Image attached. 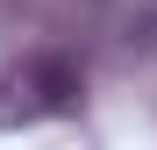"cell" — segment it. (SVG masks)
I'll list each match as a JSON object with an SVG mask.
<instances>
[{
    "label": "cell",
    "instance_id": "obj_1",
    "mask_svg": "<svg viewBox=\"0 0 157 150\" xmlns=\"http://www.w3.org/2000/svg\"><path fill=\"white\" fill-rule=\"evenodd\" d=\"M78 100H86V71L71 50H21L14 64H0V129L78 114Z\"/></svg>",
    "mask_w": 157,
    "mask_h": 150
}]
</instances>
